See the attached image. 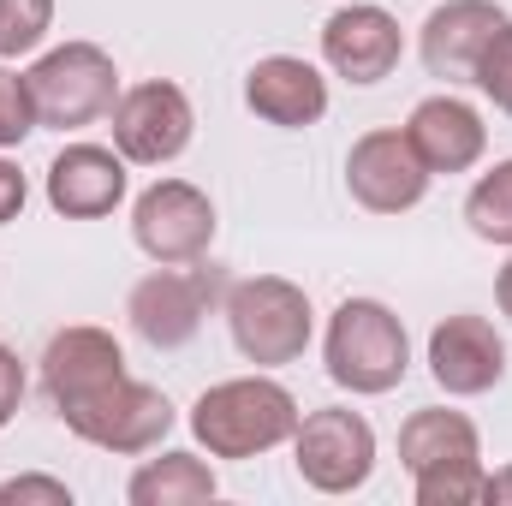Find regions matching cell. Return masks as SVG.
<instances>
[{
    "label": "cell",
    "mask_w": 512,
    "mask_h": 506,
    "mask_svg": "<svg viewBox=\"0 0 512 506\" xmlns=\"http://www.w3.org/2000/svg\"><path fill=\"white\" fill-rule=\"evenodd\" d=\"M429 179H435V173H429L423 155L411 149L405 126L364 131V137L352 143V155H346V191H352V203L370 209V215H405V209H417V203L429 197Z\"/></svg>",
    "instance_id": "10"
},
{
    "label": "cell",
    "mask_w": 512,
    "mask_h": 506,
    "mask_svg": "<svg viewBox=\"0 0 512 506\" xmlns=\"http://www.w3.org/2000/svg\"><path fill=\"white\" fill-rule=\"evenodd\" d=\"M24 203H30V185H24L18 161H6V149H0V227H12L24 215Z\"/></svg>",
    "instance_id": "26"
},
{
    "label": "cell",
    "mask_w": 512,
    "mask_h": 506,
    "mask_svg": "<svg viewBox=\"0 0 512 506\" xmlns=\"http://www.w3.org/2000/svg\"><path fill=\"white\" fill-rule=\"evenodd\" d=\"M18 399H24V364L12 346H0V429L18 417Z\"/></svg>",
    "instance_id": "27"
},
{
    "label": "cell",
    "mask_w": 512,
    "mask_h": 506,
    "mask_svg": "<svg viewBox=\"0 0 512 506\" xmlns=\"http://www.w3.org/2000/svg\"><path fill=\"white\" fill-rule=\"evenodd\" d=\"M429 376L453 399H477L507 376V340L489 316H447L429 334Z\"/></svg>",
    "instance_id": "14"
},
{
    "label": "cell",
    "mask_w": 512,
    "mask_h": 506,
    "mask_svg": "<svg viewBox=\"0 0 512 506\" xmlns=\"http://www.w3.org/2000/svg\"><path fill=\"white\" fill-rule=\"evenodd\" d=\"M483 501L512 506V465H501V471H489V489H483Z\"/></svg>",
    "instance_id": "28"
},
{
    "label": "cell",
    "mask_w": 512,
    "mask_h": 506,
    "mask_svg": "<svg viewBox=\"0 0 512 506\" xmlns=\"http://www.w3.org/2000/svg\"><path fill=\"white\" fill-rule=\"evenodd\" d=\"M227 328H233V346H239L245 364L280 370V364H298L310 352L316 316H310V298H304L298 280L251 274L227 292Z\"/></svg>",
    "instance_id": "3"
},
{
    "label": "cell",
    "mask_w": 512,
    "mask_h": 506,
    "mask_svg": "<svg viewBox=\"0 0 512 506\" xmlns=\"http://www.w3.org/2000/svg\"><path fill=\"white\" fill-rule=\"evenodd\" d=\"M465 459H483V435L465 411H447V405H423L399 423V465L411 477L435 471V465H465Z\"/></svg>",
    "instance_id": "18"
},
{
    "label": "cell",
    "mask_w": 512,
    "mask_h": 506,
    "mask_svg": "<svg viewBox=\"0 0 512 506\" xmlns=\"http://www.w3.org/2000/svg\"><path fill=\"white\" fill-rule=\"evenodd\" d=\"M322 364L328 381L358 393V399H382L393 393L405 370H411V340H405V322L387 310L382 298H346L334 316H328V334H322Z\"/></svg>",
    "instance_id": "2"
},
{
    "label": "cell",
    "mask_w": 512,
    "mask_h": 506,
    "mask_svg": "<svg viewBox=\"0 0 512 506\" xmlns=\"http://www.w3.org/2000/svg\"><path fill=\"white\" fill-rule=\"evenodd\" d=\"M465 221H471L477 239L507 245L512 251V161H495V167L471 185V197H465Z\"/></svg>",
    "instance_id": "20"
},
{
    "label": "cell",
    "mask_w": 512,
    "mask_h": 506,
    "mask_svg": "<svg viewBox=\"0 0 512 506\" xmlns=\"http://www.w3.org/2000/svg\"><path fill=\"white\" fill-rule=\"evenodd\" d=\"M0 501L12 506H72V489L60 483V477H12V483H0Z\"/></svg>",
    "instance_id": "25"
},
{
    "label": "cell",
    "mask_w": 512,
    "mask_h": 506,
    "mask_svg": "<svg viewBox=\"0 0 512 506\" xmlns=\"http://www.w3.org/2000/svg\"><path fill=\"white\" fill-rule=\"evenodd\" d=\"M120 376H126V352H120V340H114L108 328H96V322H72V328H60V334L42 346V393H48L54 411L84 405L90 393L114 387Z\"/></svg>",
    "instance_id": "12"
},
{
    "label": "cell",
    "mask_w": 512,
    "mask_h": 506,
    "mask_svg": "<svg viewBox=\"0 0 512 506\" xmlns=\"http://www.w3.org/2000/svg\"><path fill=\"white\" fill-rule=\"evenodd\" d=\"M292 465L316 495H352L376 471V429L352 405H322L292 429Z\"/></svg>",
    "instance_id": "5"
},
{
    "label": "cell",
    "mask_w": 512,
    "mask_h": 506,
    "mask_svg": "<svg viewBox=\"0 0 512 506\" xmlns=\"http://www.w3.org/2000/svg\"><path fill=\"white\" fill-rule=\"evenodd\" d=\"M114 149L126 155L131 167H167L191 149V131H197V114H191V96L167 78H143L120 90L114 102Z\"/></svg>",
    "instance_id": "9"
},
{
    "label": "cell",
    "mask_w": 512,
    "mask_h": 506,
    "mask_svg": "<svg viewBox=\"0 0 512 506\" xmlns=\"http://www.w3.org/2000/svg\"><path fill=\"white\" fill-rule=\"evenodd\" d=\"M495 304H501V316L512 322V256L501 262V274H495Z\"/></svg>",
    "instance_id": "29"
},
{
    "label": "cell",
    "mask_w": 512,
    "mask_h": 506,
    "mask_svg": "<svg viewBox=\"0 0 512 506\" xmlns=\"http://www.w3.org/2000/svg\"><path fill=\"white\" fill-rule=\"evenodd\" d=\"M60 423H66L78 441L102 447V453L137 459V453H155V447L167 441V429H173V405H167L161 387H149V381H137L126 370L114 387H102V393H90L84 405L60 411Z\"/></svg>",
    "instance_id": "6"
},
{
    "label": "cell",
    "mask_w": 512,
    "mask_h": 506,
    "mask_svg": "<svg viewBox=\"0 0 512 506\" xmlns=\"http://www.w3.org/2000/svg\"><path fill=\"white\" fill-rule=\"evenodd\" d=\"M215 471L197 459V453H161V459H143L126 483L131 506H203L215 501Z\"/></svg>",
    "instance_id": "19"
},
{
    "label": "cell",
    "mask_w": 512,
    "mask_h": 506,
    "mask_svg": "<svg viewBox=\"0 0 512 506\" xmlns=\"http://www.w3.org/2000/svg\"><path fill=\"white\" fill-rule=\"evenodd\" d=\"M405 137H411V149L423 155L429 173H471L483 161V149H489L483 114L465 96H453V90L447 96H423L411 108V120H405Z\"/></svg>",
    "instance_id": "16"
},
{
    "label": "cell",
    "mask_w": 512,
    "mask_h": 506,
    "mask_svg": "<svg viewBox=\"0 0 512 506\" xmlns=\"http://www.w3.org/2000/svg\"><path fill=\"white\" fill-rule=\"evenodd\" d=\"M471 84L501 108L512 120V18L489 36V48H483V60H477V72H471Z\"/></svg>",
    "instance_id": "23"
},
{
    "label": "cell",
    "mask_w": 512,
    "mask_h": 506,
    "mask_svg": "<svg viewBox=\"0 0 512 506\" xmlns=\"http://www.w3.org/2000/svg\"><path fill=\"white\" fill-rule=\"evenodd\" d=\"M36 126L42 120H36V102H30V78L0 66V149H18Z\"/></svg>",
    "instance_id": "24"
},
{
    "label": "cell",
    "mask_w": 512,
    "mask_h": 506,
    "mask_svg": "<svg viewBox=\"0 0 512 506\" xmlns=\"http://www.w3.org/2000/svg\"><path fill=\"white\" fill-rule=\"evenodd\" d=\"M483 489H489V471H483V459H465V465H435V471L411 477V495H417V506L483 501Z\"/></svg>",
    "instance_id": "21"
},
{
    "label": "cell",
    "mask_w": 512,
    "mask_h": 506,
    "mask_svg": "<svg viewBox=\"0 0 512 506\" xmlns=\"http://www.w3.org/2000/svg\"><path fill=\"white\" fill-rule=\"evenodd\" d=\"M209 304H215V280H209V268H191V262H155V274H143V280L131 286L126 316H131V328H137L143 346H155V352H179V346L197 340Z\"/></svg>",
    "instance_id": "8"
},
{
    "label": "cell",
    "mask_w": 512,
    "mask_h": 506,
    "mask_svg": "<svg viewBox=\"0 0 512 506\" xmlns=\"http://www.w3.org/2000/svg\"><path fill=\"white\" fill-rule=\"evenodd\" d=\"M298 399L292 387L274 376H233V381H215L197 393L191 405V435L209 459H256V453H274L292 441L298 429Z\"/></svg>",
    "instance_id": "1"
},
{
    "label": "cell",
    "mask_w": 512,
    "mask_h": 506,
    "mask_svg": "<svg viewBox=\"0 0 512 506\" xmlns=\"http://www.w3.org/2000/svg\"><path fill=\"white\" fill-rule=\"evenodd\" d=\"M501 24H507V12L495 0H447V6H435L423 18V36H417L423 66L435 78H471L477 60H483V48H489V36Z\"/></svg>",
    "instance_id": "17"
},
{
    "label": "cell",
    "mask_w": 512,
    "mask_h": 506,
    "mask_svg": "<svg viewBox=\"0 0 512 506\" xmlns=\"http://www.w3.org/2000/svg\"><path fill=\"white\" fill-rule=\"evenodd\" d=\"M399 54H405L399 18L387 6H376V0H352V6H340L322 24V60L346 84H382V78H393Z\"/></svg>",
    "instance_id": "11"
},
{
    "label": "cell",
    "mask_w": 512,
    "mask_h": 506,
    "mask_svg": "<svg viewBox=\"0 0 512 506\" xmlns=\"http://www.w3.org/2000/svg\"><path fill=\"white\" fill-rule=\"evenodd\" d=\"M54 30V0H0V60L36 54Z\"/></svg>",
    "instance_id": "22"
},
{
    "label": "cell",
    "mask_w": 512,
    "mask_h": 506,
    "mask_svg": "<svg viewBox=\"0 0 512 506\" xmlns=\"http://www.w3.org/2000/svg\"><path fill=\"white\" fill-rule=\"evenodd\" d=\"M30 102H36V120L54 131H78V126H96L114 114L120 102V66L108 48L96 42H60L48 48L30 72Z\"/></svg>",
    "instance_id": "4"
},
{
    "label": "cell",
    "mask_w": 512,
    "mask_h": 506,
    "mask_svg": "<svg viewBox=\"0 0 512 506\" xmlns=\"http://www.w3.org/2000/svg\"><path fill=\"white\" fill-rule=\"evenodd\" d=\"M131 239L149 262H203L215 245V203L191 179H155L131 203Z\"/></svg>",
    "instance_id": "7"
},
{
    "label": "cell",
    "mask_w": 512,
    "mask_h": 506,
    "mask_svg": "<svg viewBox=\"0 0 512 506\" xmlns=\"http://www.w3.org/2000/svg\"><path fill=\"white\" fill-rule=\"evenodd\" d=\"M126 155L108 149V143H66L54 161H48V209L66 215V221H102L126 203Z\"/></svg>",
    "instance_id": "13"
},
{
    "label": "cell",
    "mask_w": 512,
    "mask_h": 506,
    "mask_svg": "<svg viewBox=\"0 0 512 506\" xmlns=\"http://www.w3.org/2000/svg\"><path fill=\"white\" fill-rule=\"evenodd\" d=\"M245 108L262 126L304 131L328 114V78L298 54H262L245 72Z\"/></svg>",
    "instance_id": "15"
}]
</instances>
